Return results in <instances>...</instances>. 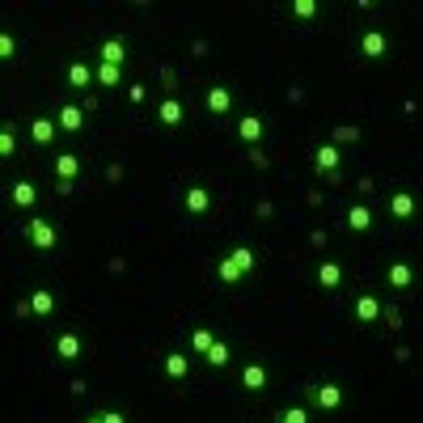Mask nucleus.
<instances>
[{
	"mask_svg": "<svg viewBox=\"0 0 423 423\" xmlns=\"http://www.w3.org/2000/svg\"><path fill=\"white\" fill-rule=\"evenodd\" d=\"M309 398H313V406H317V410H339V406H343V390H339L335 381L313 385V390H309Z\"/></svg>",
	"mask_w": 423,
	"mask_h": 423,
	"instance_id": "7ed1b4c3",
	"label": "nucleus"
},
{
	"mask_svg": "<svg viewBox=\"0 0 423 423\" xmlns=\"http://www.w3.org/2000/svg\"><path fill=\"white\" fill-rule=\"evenodd\" d=\"M385 51H390V38H385L381 30H364V34H360V56H364V60H381Z\"/></svg>",
	"mask_w": 423,
	"mask_h": 423,
	"instance_id": "20e7f679",
	"label": "nucleus"
},
{
	"mask_svg": "<svg viewBox=\"0 0 423 423\" xmlns=\"http://www.w3.org/2000/svg\"><path fill=\"white\" fill-rule=\"evenodd\" d=\"M186 212H191V216H203V212L212 207V195H207V186H186Z\"/></svg>",
	"mask_w": 423,
	"mask_h": 423,
	"instance_id": "ddd939ff",
	"label": "nucleus"
},
{
	"mask_svg": "<svg viewBox=\"0 0 423 423\" xmlns=\"http://www.w3.org/2000/svg\"><path fill=\"white\" fill-rule=\"evenodd\" d=\"M229 106H233L229 85H212V89H207V111H212V115H229Z\"/></svg>",
	"mask_w": 423,
	"mask_h": 423,
	"instance_id": "9b49d317",
	"label": "nucleus"
},
{
	"mask_svg": "<svg viewBox=\"0 0 423 423\" xmlns=\"http://www.w3.org/2000/svg\"><path fill=\"white\" fill-rule=\"evenodd\" d=\"M385 284H390V288H398V292H406V288L415 284L410 262H390V267H385Z\"/></svg>",
	"mask_w": 423,
	"mask_h": 423,
	"instance_id": "0eeeda50",
	"label": "nucleus"
},
{
	"mask_svg": "<svg viewBox=\"0 0 423 423\" xmlns=\"http://www.w3.org/2000/svg\"><path fill=\"white\" fill-rule=\"evenodd\" d=\"M85 423H106V419H102V415H93V419H85Z\"/></svg>",
	"mask_w": 423,
	"mask_h": 423,
	"instance_id": "f704fd0d",
	"label": "nucleus"
},
{
	"mask_svg": "<svg viewBox=\"0 0 423 423\" xmlns=\"http://www.w3.org/2000/svg\"><path fill=\"white\" fill-rule=\"evenodd\" d=\"M56 131H60L56 119H30V136H34V144H51V140H56Z\"/></svg>",
	"mask_w": 423,
	"mask_h": 423,
	"instance_id": "6ab92c4d",
	"label": "nucleus"
},
{
	"mask_svg": "<svg viewBox=\"0 0 423 423\" xmlns=\"http://www.w3.org/2000/svg\"><path fill=\"white\" fill-rule=\"evenodd\" d=\"M93 77H97V85H106V89H119L123 68H119V64H97V68H93Z\"/></svg>",
	"mask_w": 423,
	"mask_h": 423,
	"instance_id": "5701e85b",
	"label": "nucleus"
},
{
	"mask_svg": "<svg viewBox=\"0 0 423 423\" xmlns=\"http://www.w3.org/2000/svg\"><path fill=\"white\" fill-rule=\"evenodd\" d=\"M241 385H246V390H254V394H258V390H267V368H262L258 360H254V364H246V368H241Z\"/></svg>",
	"mask_w": 423,
	"mask_h": 423,
	"instance_id": "2eb2a0df",
	"label": "nucleus"
},
{
	"mask_svg": "<svg viewBox=\"0 0 423 423\" xmlns=\"http://www.w3.org/2000/svg\"><path fill=\"white\" fill-rule=\"evenodd\" d=\"M17 56V42H13V34H0V60H13Z\"/></svg>",
	"mask_w": 423,
	"mask_h": 423,
	"instance_id": "7c9ffc66",
	"label": "nucleus"
},
{
	"mask_svg": "<svg viewBox=\"0 0 423 423\" xmlns=\"http://www.w3.org/2000/svg\"><path fill=\"white\" fill-rule=\"evenodd\" d=\"M203 360H207L212 368H225V364L233 360V351H229V343H225V339H216V343H212V351H207Z\"/></svg>",
	"mask_w": 423,
	"mask_h": 423,
	"instance_id": "393cba45",
	"label": "nucleus"
},
{
	"mask_svg": "<svg viewBox=\"0 0 423 423\" xmlns=\"http://www.w3.org/2000/svg\"><path fill=\"white\" fill-rule=\"evenodd\" d=\"M212 343H216V335H212V330L203 326V330H195V339H191V351H199V356H207V351H212Z\"/></svg>",
	"mask_w": 423,
	"mask_h": 423,
	"instance_id": "bb28decb",
	"label": "nucleus"
},
{
	"mask_svg": "<svg viewBox=\"0 0 423 423\" xmlns=\"http://www.w3.org/2000/svg\"><path fill=\"white\" fill-rule=\"evenodd\" d=\"M30 313H34V317H51V313H56V292H51V288H38V292L30 296Z\"/></svg>",
	"mask_w": 423,
	"mask_h": 423,
	"instance_id": "f3484780",
	"label": "nucleus"
},
{
	"mask_svg": "<svg viewBox=\"0 0 423 423\" xmlns=\"http://www.w3.org/2000/svg\"><path fill=\"white\" fill-rule=\"evenodd\" d=\"M102 419H106V423H127V419H123V415H119V410H106V415H102Z\"/></svg>",
	"mask_w": 423,
	"mask_h": 423,
	"instance_id": "72a5a7b5",
	"label": "nucleus"
},
{
	"mask_svg": "<svg viewBox=\"0 0 423 423\" xmlns=\"http://www.w3.org/2000/svg\"><path fill=\"white\" fill-rule=\"evenodd\" d=\"M335 140L339 144H356L360 140V127H335Z\"/></svg>",
	"mask_w": 423,
	"mask_h": 423,
	"instance_id": "2f4dec72",
	"label": "nucleus"
},
{
	"mask_svg": "<svg viewBox=\"0 0 423 423\" xmlns=\"http://www.w3.org/2000/svg\"><path fill=\"white\" fill-rule=\"evenodd\" d=\"M317 284H322L326 292H335V288L343 284V267H339V262H330V258L317 262Z\"/></svg>",
	"mask_w": 423,
	"mask_h": 423,
	"instance_id": "f8f14e48",
	"label": "nucleus"
},
{
	"mask_svg": "<svg viewBox=\"0 0 423 423\" xmlns=\"http://www.w3.org/2000/svg\"><path fill=\"white\" fill-rule=\"evenodd\" d=\"M26 237H30L34 250H56V246H60V229L51 225L47 216H30V221H26Z\"/></svg>",
	"mask_w": 423,
	"mask_h": 423,
	"instance_id": "f03ea898",
	"label": "nucleus"
},
{
	"mask_svg": "<svg viewBox=\"0 0 423 423\" xmlns=\"http://www.w3.org/2000/svg\"><path fill=\"white\" fill-rule=\"evenodd\" d=\"M56 174H60V182H72V178L81 174V157H72V152H60V157H56Z\"/></svg>",
	"mask_w": 423,
	"mask_h": 423,
	"instance_id": "4be33fe9",
	"label": "nucleus"
},
{
	"mask_svg": "<svg viewBox=\"0 0 423 423\" xmlns=\"http://www.w3.org/2000/svg\"><path fill=\"white\" fill-rule=\"evenodd\" d=\"M9 199H13V207H34L38 203V186L34 182H13V191H9Z\"/></svg>",
	"mask_w": 423,
	"mask_h": 423,
	"instance_id": "4468645a",
	"label": "nucleus"
},
{
	"mask_svg": "<svg viewBox=\"0 0 423 423\" xmlns=\"http://www.w3.org/2000/svg\"><path fill=\"white\" fill-rule=\"evenodd\" d=\"M182 119H186V111H182L178 97H166L161 106H157V123H161V127H178Z\"/></svg>",
	"mask_w": 423,
	"mask_h": 423,
	"instance_id": "6e6552de",
	"label": "nucleus"
},
{
	"mask_svg": "<svg viewBox=\"0 0 423 423\" xmlns=\"http://www.w3.org/2000/svg\"><path fill=\"white\" fill-rule=\"evenodd\" d=\"M127 97H131V102H144V97H148V89H144V85H131V89H127Z\"/></svg>",
	"mask_w": 423,
	"mask_h": 423,
	"instance_id": "473e14b6",
	"label": "nucleus"
},
{
	"mask_svg": "<svg viewBox=\"0 0 423 423\" xmlns=\"http://www.w3.org/2000/svg\"><path fill=\"white\" fill-rule=\"evenodd\" d=\"M56 123H60V131H81L85 127V111H81V106H60Z\"/></svg>",
	"mask_w": 423,
	"mask_h": 423,
	"instance_id": "dca6fc26",
	"label": "nucleus"
},
{
	"mask_svg": "<svg viewBox=\"0 0 423 423\" xmlns=\"http://www.w3.org/2000/svg\"><path fill=\"white\" fill-rule=\"evenodd\" d=\"M343 166V152L335 148V144H322V148H313V170L317 174H335Z\"/></svg>",
	"mask_w": 423,
	"mask_h": 423,
	"instance_id": "39448f33",
	"label": "nucleus"
},
{
	"mask_svg": "<svg viewBox=\"0 0 423 423\" xmlns=\"http://www.w3.org/2000/svg\"><path fill=\"white\" fill-rule=\"evenodd\" d=\"M17 152V140H13V127L0 131V157H13Z\"/></svg>",
	"mask_w": 423,
	"mask_h": 423,
	"instance_id": "c85d7f7f",
	"label": "nucleus"
},
{
	"mask_svg": "<svg viewBox=\"0 0 423 423\" xmlns=\"http://www.w3.org/2000/svg\"><path fill=\"white\" fill-rule=\"evenodd\" d=\"M356 322H364V326H373L377 322V317H381V301L377 296H356Z\"/></svg>",
	"mask_w": 423,
	"mask_h": 423,
	"instance_id": "1a4fd4ad",
	"label": "nucleus"
},
{
	"mask_svg": "<svg viewBox=\"0 0 423 423\" xmlns=\"http://www.w3.org/2000/svg\"><path fill=\"white\" fill-rule=\"evenodd\" d=\"M81 351H85V343H81V335H72V330H64V335L56 339V356H60L64 364H72V360H81Z\"/></svg>",
	"mask_w": 423,
	"mask_h": 423,
	"instance_id": "423d86ee",
	"label": "nucleus"
},
{
	"mask_svg": "<svg viewBox=\"0 0 423 423\" xmlns=\"http://www.w3.org/2000/svg\"><path fill=\"white\" fill-rule=\"evenodd\" d=\"M254 250L250 246H237V250H229L221 262H216V276H221V284H241L250 271H254Z\"/></svg>",
	"mask_w": 423,
	"mask_h": 423,
	"instance_id": "f257e3e1",
	"label": "nucleus"
},
{
	"mask_svg": "<svg viewBox=\"0 0 423 423\" xmlns=\"http://www.w3.org/2000/svg\"><path fill=\"white\" fill-rule=\"evenodd\" d=\"M390 216L394 221H410L415 216V195L410 191H394L390 195Z\"/></svg>",
	"mask_w": 423,
	"mask_h": 423,
	"instance_id": "9d476101",
	"label": "nucleus"
},
{
	"mask_svg": "<svg viewBox=\"0 0 423 423\" xmlns=\"http://www.w3.org/2000/svg\"><path fill=\"white\" fill-rule=\"evenodd\" d=\"M262 131H267V123H262L258 115H246V119L237 123V136H241L246 144H258V140H262Z\"/></svg>",
	"mask_w": 423,
	"mask_h": 423,
	"instance_id": "a211bd4d",
	"label": "nucleus"
},
{
	"mask_svg": "<svg viewBox=\"0 0 423 423\" xmlns=\"http://www.w3.org/2000/svg\"><path fill=\"white\" fill-rule=\"evenodd\" d=\"M347 229H351V233H368V229H373V212H368L364 203H356V207L347 212Z\"/></svg>",
	"mask_w": 423,
	"mask_h": 423,
	"instance_id": "aec40b11",
	"label": "nucleus"
},
{
	"mask_svg": "<svg viewBox=\"0 0 423 423\" xmlns=\"http://www.w3.org/2000/svg\"><path fill=\"white\" fill-rule=\"evenodd\" d=\"M280 423H309V410H305V406H288V410L280 415Z\"/></svg>",
	"mask_w": 423,
	"mask_h": 423,
	"instance_id": "c756f323",
	"label": "nucleus"
},
{
	"mask_svg": "<svg viewBox=\"0 0 423 423\" xmlns=\"http://www.w3.org/2000/svg\"><path fill=\"white\" fill-rule=\"evenodd\" d=\"M186 373H191V360H186L182 351H170V356H166V377H174V381H182Z\"/></svg>",
	"mask_w": 423,
	"mask_h": 423,
	"instance_id": "b1692460",
	"label": "nucleus"
},
{
	"mask_svg": "<svg viewBox=\"0 0 423 423\" xmlns=\"http://www.w3.org/2000/svg\"><path fill=\"white\" fill-rule=\"evenodd\" d=\"M123 60H127L123 38H106V42H102V64H119V68H123Z\"/></svg>",
	"mask_w": 423,
	"mask_h": 423,
	"instance_id": "412c9836",
	"label": "nucleus"
},
{
	"mask_svg": "<svg viewBox=\"0 0 423 423\" xmlns=\"http://www.w3.org/2000/svg\"><path fill=\"white\" fill-rule=\"evenodd\" d=\"M292 17H301V22L317 17V0H296V5H292Z\"/></svg>",
	"mask_w": 423,
	"mask_h": 423,
	"instance_id": "cd10ccee",
	"label": "nucleus"
},
{
	"mask_svg": "<svg viewBox=\"0 0 423 423\" xmlns=\"http://www.w3.org/2000/svg\"><path fill=\"white\" fill-rule=\"evenodd\" d=\"M93 81H97V77H93V68H85L81 60H77V64L68 68V85H77V89H85V85H93Z\"/></svg>",
	"mask_w": 423,
	"mask_h": 423,
	"instance_id": "a878e982",
	"label": "nucleus"
}]
</instances>
